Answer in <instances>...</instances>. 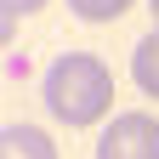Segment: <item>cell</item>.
<instances>
[{"mask_svg": "<svg viewBox=\"0 0 159 159\" xmlns=\"http://www.w3.org/2000/svg\"><path fill=\"white\" fill-rule=\"evenodd\" d=\"M0 159H57V142L40 125L17 119V125H0Z\"/></svg>", "mask_w": 159, "mask_h": 159, "instance_id": "3957f363", "label": "cell"}, {"mask_svg": "<svg viewBox=\"0 0 159 159\" xmlns=\"http://www.w3.org/2000/svg\"><path fill=\"white\" fill-rule=\"evenodd\" d=\"M136 0H68L74 17H85V23H114V17H125Z\"/></svg>", "mask_w": 159, "mask_h": 159, "instance_id": "5b68a950", "label": "cell"}, {"mask_svg": "<svg viewBox=\"0 0 159 159\" xmlns=\"http://www.w3.org/2000/svg\"><path fill=\"white\" fill-rule=\"evenodd\" d=\"M131 74H136V85H142V97H153V102H159V23L136 40V51H131Z\"/></svg>", "mask_w": 159, "mask_h": 159, "instance_id": "277c9868", "label": "cell"}, {"mask_svg": "<svg viewBox=\"0 0 159 159\" xmlns=\"http://www.w3.org/2000/svg\"><path fill=\"white\" fill-rule=\"evenodd\" d=\"M148 11H153V23H159V0H148Z\"/></svg>", "mask_w": 159, "mask_h": 159, "instance_id": "ba28073f", "label": "cell"}, {"mask_svg": "<svg viewBox=\"0 0 159 159\" xmlns=\"http://www.w3.org/2000/svg\"><path fill=\"white\" fill-rule=\"evenodd\" d=\"M46 0H0V11H11V17H29V11H40Z\"/></svg>", "mask_w": 159, "mask_h": 159, "instance_id": "8992f818", "label": "cell"}, {"mask_svg": "<svg viewBox=\"0 0 159 159\" xmlns=\"http://www.w3.org/2000/svg\"><path fill=\"white\" fill-rule=\"evenodd\" d=\"M40 97H46L51 119H63V125H97L114 108V74L91 51H63L40 80Z\"/></svg>", "mask_w": 159, "mask_h": 159, "instance_id": "6da1fadb", "label": "cell"}, {"mask_svg": "<svg viewBox=\"0 0 159 159\" xmlns=\"http://www.w3.org/2000/svg\"><path fill=\"white\" fill-rule=\"evenodd\" d=\"M97 159H159V119L142 108L114 114L97 136Z\"/></svg>", "mask_w": 159, "mask_h": 159, "instance_id": "7a4b0ae2", "label": "cell"}, {"mask_svg": "<svg viewBox=\"0 0 159 159\" xmlns=\"http://www.w3.org/2000/svg\"><path fill=\"white\" fill-rule=\"evenodd\" d=\"M11 34H17V17H11V11H0V51L11 46Z\"/></svg>", "mask_w": 159, "mask_h": 159, "instance_id": "52a82bcc", "label": "cell"}]
</instances>
